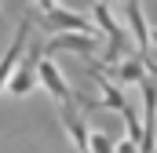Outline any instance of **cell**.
I'll list each match as a JSON object with an SVG mask.
<instances>
[{
  "label": "cell",
  "mask_w": 157,
  "mask_h": 153,
  "mask_svg": "<svg viewBox=\"0 0 157 153\" xmlns=\"http://www.w3.org/2000/svg\"><path fill=\"white\" fill-rule=\"evenodd\" d=\"M91 15H95V22H91V26L110 40L106 58H102V62H95V66H110V62H117L121 55H128V33L121 29V22L113 18V11H110V4H106V0H99V4L91 7Z\"/></svg>",
  "instance_id": "cell-1"
},
{
  "label": "cell",
  "mask_w": 157,
  "mask_h": 153,
  "mask_svg": "<svg viewBox=\"0 0 157 153\" xmlns=\"http://www.w3.org/2000/svg\"><path fill=\"white\" fill-rule=\"evenodd\" d=\"M40 55H44V44L40 40H29V55L22 51V58H18V66L11 69L7 76V95H15V99H26V95H33V88H37V62Z\"/></svg>",
  "instance_id": "cell-2"
},
{
  "label": "cell",
  "mask_w": 157,
  "mask_h": 153,
  "mask_svg": "<svg viewBox=\"0 0 157 153\" xmlns=\"http://www.w3.org/2000/svg\"><path fill=\"white\" fill-rule=\"evenodd\" d=\"M37 84H44V88H48V95H51L59 106H66V102H77L73 88L66 84V76L59 73V66H55L51 58H44V55H40V62H37Z\"/></svg>",
  "instance_id": "cell-3"
},
{
  "label": "cell",
  "mask_w": 157,
  "mask_h": 153,
  "mask_svg": "<svg viewBox=\"0 0 157 153\" xmlns=\"http://www.w3.org/2000/svg\"><path fill=\"white\" fill-rule=\"evenodd\" d=\"M29 33H33V18L26 15V18L18 22V29H15L11 44H7V47H4V55H0V91H4V84H7L11 69L18 66V58H22V51H26V44H29Z\"/></svg>",
  "instance_id": "cell-4"
},
{
  "label": "cell",
  "mask_w": 157,
  "mask_h": 153,
  "mask_svg": "<svg viewBox=\"0 0 157 153\" xmlns=\"http://www.w3.org/2000/svg\"><path fill=\"white\" fill-rule=\"evenodd\" d=\"M44 26H48L51 33H95V26H91L84 15L66 11V7H59V4L44 11Z\"/></svg>",
  "instance_id": "cell-5"
},
{
  "label": "cell",
  "mask_w": 157,
  "mask_h": 153,
  "mask_svg": "<svg viewBox=\"0 0 157 153\" xmlns=\"http://www.w3.org/2000/svg\"><path fill=\"white\" fill-rule=\"evenodd\" d=\"M62 128L73 139L77 153H88V117H84V106L80 102H66L62 106Z\"/></svg>",
  "instance_id": "cell-6"
},
{
  "label": "cell",
  "mask_w": 157,
  "mask_h": 153,
  "mask_svg": "<svg viewBox=\"0 0 157 153\" xmlns=\"http://www.w3.org/2000/svg\"><path fill=\"white\" fill-rule=\"evenodd\" d=\"M99 47V29L95 33H55L44 44V51H77V55H91Z\"/></svg>",
  "instance_id": "cell-7"
},
{
  "label": "cell",
  "mask_w": 157,
  "mask_h": 153,
  "mask_svg": "<svg viewBox=\"0 0 157 153\" xmlns=\"http://www.w3.org/2000/svg\"><path fill=\"white\" fill-rule=\"evenodd\" d=\"M110 69H113V76H117V84H139L146 73L157 76V66L150 62V58H143V55H128L121 66H110Z\"/></svg>",
  "instance_id": "cell-8"
},
{
  "label": "cell",
  "mask_w": 157,
  "mask_h": 153,
  "mask_svg": "<svg viewBox=\"0 0 157 153\" xmlns=\"http://www.w3.org/2000/svg\"><path fill=\"white\" fill-rule=\"evenodd\" d=\"M91 80H95V84H99V91H102V99H99V102H91V106H102V110H124V106H128V99H124V95H121V88L117 84H113V80H110V76L102 73V69H99V66H91ZM91 106H88V110H91Z\"/></svg>",
  "instance_id": "cell-9"
},
{
  "label": "cell",
  "mask_w": 157,
  "mask_h": 153,
  "mask_svg": "<svg viewBox=\"0 0 157 153\" xmlns=\"http://www.w3.org/2000/svg\"><path fill=\"white\" fill-rule=\"evenodd\" d=\"M124 15H128V26H132L135 47L146 51V47H150V26H146V15H143V4H139V0H124Z\"/></svg>",
  "instance_id": "cell-10"
},
{
  "label": "cell",
  "mask_w": 157,
  "mask_h": 153,
  "mask_svg": "<svg viewBox=\"0 0 157 153\" xmlns=\"http://www.w3.org/2000/svg\"><path fill=\"white\" fill-rule=\"evenodd\" d=\"M88 153H113V139L106 131H88Z\"/></svg>",
  "instance_id": "cell-11"
},
{
  "label": "cell",
  "mask_w": 157,
  "mask_h": 153,
  "mask_svg": "<svg viewBox=\"0 0 157 153\" xmlns=\"http://www.w3.org/2000/svg\"><path fill=\"white\" fill-rule=\"evenodd\" d=\"M113 153H139V142H132V139H117V142H113Z\"/></svg>",
  "instance_id": "cell-12"
},
{
  "label": "cell",
  "mask_w": 157,
  "mask_h": 153,
  "mask_svg": "<svg viewBox=\"0 0 157 153\" xmlns=\"http://www.w3.org/2000/svg\"><path fill=\"white\" fill-rule=\"evenodd\" d=\"M55 4H59V0H37V7H40V11H48V7H55Z\"/></svg>",
  "instance_id": "cell-13"
},
{
  "label": "cell",
  "mask_w": 157,
  "mask_h": 153,
  "mask_svg": "<svg viewBox=\"0 0 157 153\" xmlns=\"http://www.w3.org/2000/svg\"><path fill=\"white\" fill-rule=\"evenodd\" d=\"M150 44H157V29H150Z\"/></svg>",
  "instance_id": "cell-14"
},
{
  "label": "cell",
  "mask_w": 157,
  "mask_h": 153,
  "mask_svg": "<svg viewBox=\"0 0 157 153\" xmlns=\"http://www.w3.org/2000/svg\"><path fill=\"white\" fill-rule=\"evenodd\" d=\"M0 18H4V7H0Z\"/></svg>",
  "instance_id": "cell-15"
},
{
  "label": "cell",
  "mask_w": 157,
  "mask_h": 153,
  "mask_svg": "<svg viewBox=\"0 0 157 153\" xmlns=\"http://www.w3.org/2000/svg\"><path fill=\"white\" fill-rule=\"evenodd\" d=\"M121 4H124V0H121Z\"/></svg>",
  "instance_id": "cell-16"
},
{
  "label": "cell",
  "mask_w": 157,
  "mask_h": 153,
  "mask_svg": "<svg viewBox=\"0 0 157 153\" xmlns=\"http://www.w3.org/2000/svg\"><path fill=\"white\" fill-rule=\"evenodd\" d=\"M154 153H157V150H154Z\"/></svg>",
  "instance_id": "cell-17"
}]
</instances>
